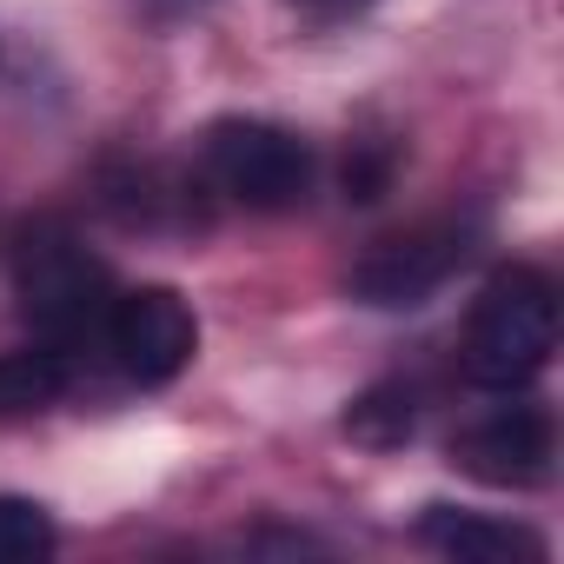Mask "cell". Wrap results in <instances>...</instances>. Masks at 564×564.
<instances>
[{
  "mask_svg": "<svg viewBox=\"0 0 564 564\" xmlns=\"http://www.w3.org/2000/svg\"><path fill=\"white\" fill-rule=\"evenodd\" d=\"M14 286H21V313L34 319V333L54 352H74L87 339L107 333L113 313V279L107 265L80 246V232L67 219H28L21 246H14Z\"/></svg>",
  "mask_w": 564,
  "mask_h": 564,
  "instance_id": "cell-1",
  "label": "cell"
},
{
  "mask_svg": "<svg viewBox=\"0 0 564 564\" xmlns=\"http://www.w3.org/2000/svg\"><path fill=\"white\" fill-rule=\"evenodd\" d=\"M557 352V293L538 265H505L471 306L465 326V379L485 392L531 386Z\"/></svg>",
  "mask_w": 564,
  "mask_h": 564,
  "instance_id": "cell-2",
  "label": "cell"
},
{
  "mask_svg": "<svg viewBox=\"0 0 564 564\" xmlns=\"http://www.w3.org/2000/svg\"><path fill=\"white\" fill-rule=\"evenodd\" d=\"M206 180L252 213H286L313 186V147L272 120H219L206 133Z\"/></svg>",
  "mask_w": 564,
  "mask_h": 564,
  "instance_id": "cell-3",
  "label": "cell"
},
{
  "mask_svg": "<svg viewBox=\"0 0 564 564\" xmlns=\"http://www.w3.org/2000/svg\"><path fill=\"white\" fill-rule=\"evenodd\" d=\"M100 339L113 346L133 386H173L199 352V319L173 286H133V293H113Z\"/></svg>",
  "mask_w": 564,
  "mask_h": 564,
  "instance_id": "cell-4",
  "label": "cell"
},
{
  "mask_svg": "<svg viewBox=\"0 0 564 564\" xmlns=\"http://www.w3.org/2000/svg\"><path fill=\"white\" fill-rule=\"evenodd\" d=\"M458 265H465V232L432 219V226H412V232L379 239V246L352 265V293H359L366 306H386V313L425 306Z\"/></svg>",
  "mask_w": 564,
  "mask_h": 564,
  "instance_id": "cell-5",
  "label": "cell"
},
{
  "mask_svg": "<svg viewBox=\"0 0 564 564\" xmlns=\"http://www.w3.org/2000/svg\"><path fill=\"white\" fill-rule=\"evenodd\" d=\"M551 458H557V432H551V412L538 405H511L498 419H478L471 432L452 438V465L478 485H544L551 478Z\"/></svg>",
  "mask_w": 564,
  "mask_h": 564,
  "instance_id": "cell-6",
  "label": "cell"
},
{
  "mask_svg": "<svg viewBox=\"0 0 564 564\" xmlns=\"http://www.w3.org/2000/svg\"><path fill=\"white\" fill-rule=\"evenodd\" d=\"M419 538L458 564H538L544 557L538 531L505 524V518H478V511H452V505H432L419 518Z\"/></svg>",
  "mask_w": 564,
  "mask_h": 564,
  "instance_id": "cell-7",
  "label": "cell"
},
{
  "mask_svg": "<svg viewBox=\"0 0 564 564\" xmlns=\"http://www.w3.org/2000/svg\"><path fill=\"white\" fill-rule=\"evenodd\" d=\"M67 399V352H0V419H41Z\"/></svg>",
  "mask_w": 564,
  "mask_h": 564,
  "instance_id": "cell-8",
  "label": "cell"
},
{
  "mask_svg": "<svg viewBox=\"0 0 564 564\" xmlns=\"http://www.w3.org/2000/svg\"><path fill=\"white\" fill-rule=\"evenodd\" d=\"M412 425H419V399H412V386H372V392H359L352 412H346V438H352V445H372V452L405 445Z\"/></svg>",
  "mask_w": 564,
  "mask_h": 564,
  "instance_id": "cell-9",
  "label": "cell"
},
{
  "mask_svg": "<svg viewBox=\"0 0 564 564\" xmlns=\"http://www.w3.org/2000/svg\"><path fill=\"white\" fill-rule=\"evenodd\" d=\"M61 531L34 498H0V564H41L54 557Z\"/></svg>",
  "mask_w": 564,
  "mask_h": 564,
  "instance_id": "cell-10",
  "label": "cell"
},
{
  "mask_svg": "<svg viewBox=\"0 0 564 564\" xmlns=\"http://www.w3.org/2000/svg\"><path fill=\"white\" fill-rule=\"evenodd\" d=\"M293 8H306L313 21H352V14L372 8V0H293Z\"/></svg>",
  "mask_w": 564,
  "mask_h": 564,
  "instance_id": "cell-11",
  "label": "cell"
}]
</instances>
